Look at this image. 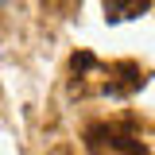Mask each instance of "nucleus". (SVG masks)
Returning a JSON list of instances; mask_svg holds the SVG:
<instances>
[{"mask_svg": "<svg viewBox=\"0 0 155 155\" xmlns=\"http://www.w3.org/2000/svg\"><path fill=\"white\" fill-rule=\"evenodd\" d=\"M147 8H151V0H105L109 19H132L140 12H147Z\"/></svg>", "mask_w": 155, "mask_h": 155, "instance_id": "obj_1", "label": "nucleus"}, {"mask_svg": "<svg viewBox=\"0 0 155 155\" xmlns=\"http://www.w3.org/2000/svg\"><path fill=\"white\" fill-rule=\"evenodd\" d=\"M4 4H8V0H0V8H4Z\"/></svg>", "mask_w": 155, "mask_h": 155, "instance_id": "obj_2", "label": "nucleus"}]
</instances>
